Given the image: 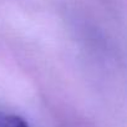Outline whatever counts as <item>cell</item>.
<instances>
[{"label":"cell","instance_id":"1","mask_svg":"<svg viewBox=\"0 0 127 127\" xmlns=\"http://www.w3.org/2000/svg\"><path fill=\"white\" fill-rule=\"evenodd\" d=\"M0 127H30L28 122L18 115L0 112Z\"/></svg>","mask_w":127,"mask_h":127}]
</instances>
